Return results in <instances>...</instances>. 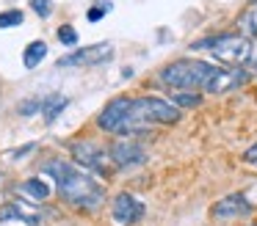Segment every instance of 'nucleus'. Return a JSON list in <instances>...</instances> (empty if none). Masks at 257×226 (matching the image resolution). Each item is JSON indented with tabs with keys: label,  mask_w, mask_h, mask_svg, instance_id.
Wrapping results in <instances>:
<instances>
[{
	"label": "nucleus",
	"mask_w": 257,
	"mask_h": 226,
	"mask_svg": "<svg viewBox=\"0 0 257 226\" xmlns=\"http://www.w3.org/2000/svg\"><path fill=\"white\" fill-rule=\"evenodd\" d=\"M246 80H249L246 69H240V66H227V69H216V75L210 77V83H207L205 88L210 94H224V91H232V88H240Z\"/></svg>",
	"instance_id": "nucleus-10"
},
{
	"label": "nucleus",
	"mask_w": 257,
	"mask_h": 226,
	"mask_svg": "<svg viewBox=\"0 0 257 226\" xmlns=\"http://www.w3.org/2000/svg\"><path fill=\"white\" fill-rule=\"evenodd\" d=\"M31 9H34L42 20H47V17L53 14V3H50V0H31Z\"/></svg>",
	"instance_id": "nucleus-20"
},
{
	"label": "nucleus",
	"mask_w": 257,
	"mask_h": 226,
	"mask_svg": "<svg viewBox=\"0 0 257 226\" xmlns=\"http://www.w3.org/2000/svg\"><path fill=\"white\" fill-rule=\"evenodd\" d=\"M180 110L177 105L166 102L161 97H139L133 99V110H130V121L124 135H136V132H147L150 124H177Z\"/></svg>",
	"instance_id": "nucleus-2"
},
{
	"label": "nucleus",
	"mask_w": 257,
	"mask_h": 226,
	"mask_svg": "<svg viewBox=\"0 0 257 226\" xmlns=\"http://www.w3.org/2000/svg\"><path fill=\"white\" fill-rule=\"evenodd\" d=\"M105 11H111V3H108V0H102V3H97V6H91L89 9V22H100L102 17H105Z\"/></svg>",
	"instance_id": "nucleus-19"
},
{
	"label": "nucleus",
	"mask_w": 257,
	"mask_h": 226,
	"mask_svg": "<svg viewBox=\"0 0 257 226\" xmlns=\"http://www.w3.org/2000/svg\"><path fill=\"white\" fill-rule=\"evenodd\" d=\"M113 58V47L111 44H91V47H80L75 50V53L64 55L61 61H58V66L61 69H75V66H100L105 64V61Z\"/></svg>",
	"instance_id": "nucleus-7"
},
{
	"label": "nucleus",
	"mask_w": 257,
	"mask_h": 226,
	"mask_svg": "<svg viewBox=\"0 0 257 226\" xmlns=\"http://www.w3.org/2000/svg\"><path fill=\"white\" fill-rule=\"evenodd\" d=\"M172 99H174V105H177V108H196V105L202 102L199 94H191V91H174Z\"/></svg>",
	"instance_id": "nucleus-16"
},
{
	"label": "nucleus",
	"mask_w": 257,
	"mask_h": 226,
	"mask_svg": "<svg viewBox=\"0 0 257 226\" xmlns=\"http://www.w3.org/2000/svg\"><path fill=\"white\" fill-rule=\"evenodd\" d=\"M249 212H251V204L246 201L240 193L218 198V201L210 207V218L213 220H235V218H243V215H249Z\"/></svg>",
	"instance_id": "nucleus-9"
},
{
	"label": "nucleus",
	"mask_w": 257,
	"mask_h": 226,
	"mask_svg": "<svg viewBox=\"0 0 257 226\" xmlns=\"http://www.w3.org/2000/svg\"><path fill=\"white\" fill-rule=\"evenodd\" d=\"M243 160L246 163H257V143H251V146L243 152Z\"/></svg>",
	"instance_id": "nucleus-22"
},
{
	"label": "nucleus",
	"mask_w": 257,
	"mask_h": 226,
	"mask_svg": "<svg viewBox=\"0 0 257 226\" xmlns=\"http://www.w3.org/2000/svg\"><path fill=\"white\" fill-rule=\"evenodd\" d=\"M23 190L28 193V196H34L36 201H45V198L50 196V187H47L42 179H28V182L23 185Z\"/></svg>",
	"instance_id": "nucleus-15"
},
{
	"label": "nucleus",
	"mask_w": 257,
	"mask_h": 226,
	"mask_svg": "<svg viewBox=\"0 0 257 226\" xmlns=\"http://www.w3.org/2000/svg\"><path fill=\"white\" fill-rule=\"evenodd\" d=\"M111 212H113V220L122 226H133L144 218V204L133 196V193H119L111 204Z\"/></svg>",
	"instance_id": "nucleus-8"
},
{
	"label": "nucleus",
	"mask_w": 257,
	"mask_h": 226,
	"mask_svg": "<svg viewBox=\"0 0 257 226\" xmlns=\"http://www.w3.org/2000/svg\"><path fill=\"white\" fill-rule=\"evenodd\" d=\"M251 66H254V72H257V53L251 55Z\"/></svg>",
	"instance_id": "nucleus-23"
},
{
	"label": "nucleus",
	"mask_w": 257,
	"mask_h": 226,
	"mask_svg": "<svg viewBox=\"0 0 257 226\" xmlns=\"http://www.w3.org/2000/svg\"><path fill=\"white\" fill-rule=\"evenodd\" d=\"M58 39H61V44H78V31H75L72 25H61L58 28Z\"/></svg>",
	"instance_id": "nucleus-18"
},
{
	"label": "nucleus",
	"mask_w": 257,
	"mask_h": 226,
	"mask_svg": "<svg viewBox=\"0 0 257 226\" xmlns=\"http://www.w3.org/2000/svg\"><path fill=\"white\" fill-rule=\"evenodd\" d=\"M45 174L53 176L61 198H67L69 204H75V207L100 209L102 201H105V187H102L100 182H94L89 174L78 171L72 163H67V160H58V157L50 160V163L45 165Z\"/></svg>",
	"instance_id": "nucleus-1"
},
{
	"label": "nucleus",
	"mask_w": 257,
	"mask_h": 226,
	"mask_svg": "<svg viewBox=\"0 0 257 226\" xmlns=\"http://www.w3.org/2000/svg\"><path fill=\"white\" fill-rule=\"evenodd\" d=\"M130 110H133V99H130V97H116V99H111V102L100 110L97 124H100V130H105V132L124 135L127 121H130Z\"/></svg>",
	"instance_id": "nucleus-6"
},
{
	"label": "nucleus",
	"mask_w": 257,
	"mask_h": 226,
	"mask_svg": "<svg viewBox=\"0 0 257 226\" xmlns=\"http://www.w3.org/2000/svg\"><path fill=\"white\" fill-rule=\"evenodd\" d=\"M191 47L194 50H210L218 61L232 64V66L251 61V39L249 36L227 33V36H216V39H199V42H194Z\"/></svg>",
	"instance_id": "nucleus-4"
},
{
	"label": "nucleus",
	"mask_w": 257,
	"mask_h": 226,
	"mask_svg": "<svg viewBox=\"0 0 257 226\" xmlns=\"http://www.w3.org/2000/svg\"><path fill=\"white\" fill-rule=\"evenodd\" d=\"M251 226H257V223H251Z\"/></svg>",
	"instance_id": "nucleus-24"
},
{
	"label": "nucleus",
	"mask_w": 257,
	"mask_h": 226,
	"mask_svg": "<svg viewBox=\"0 0 257 226\" xmlns=\"http://www.w3.org/2000/svg\"><path fill=\"white\" fill-rule=\"evenodd\" d=\"M45 55H47V47H45V42H31L28 47H25V53H23V64H25V69H36V66L45 61Z\"/></svg>",
	"instance_id": "nucleus-12"
},
{
	"label": "nucleus",
	"mask_w": 257,
	"mask_h": 226,
	"mask_svg": "<svg viewBox=\"0 0 257 226\" xmlns=\"http://www.w3.org/2000/svg\"><path fill=\"white\" fill-rule=\"evenodd\" d=\"M36 108H42V102H36V99H28V102L20 105V113H23V116H31Z\"/></svg>",
	"instance_id": "nucleus-21"
},
{
	"label": "nucleus",
	"mask_w": 257,
	"mask_h": 226,
	"mask_svg": "<svg viewBox=\"0 0 257 226\" xmlns=\"http://www.w3.org/2000/svg\"><path fill=\"white\" fill-rule=\"evenodd\" d=\"M25 22V14L20 9H12V11H0V28H17Z\"/></svg>",
	"instance_id": "nucleus-17"
},
{
	"label": "nucleus",
	"mask_w": 257,
	"mask_h": 226,
	"mask_svg": "<svg viewBox=\"0 0 257 226\" xmlns=\"http://www.w3.org/2000/svg\"><path fill=\"white\" fill-rule=\"evenodd\" d=\"M69 152H72L75 163L86 165L89 171H94V174L100 176H111L113 174V157L111 152H102L100 146H94L91 141H72L69 143Z\"/></svg>",
	"instance_id": "nucleus-5"
},
{
	"label": "nucleus",
	"mask_w": 257,
	"mask_h": 226,
	"mask_svg": "<svg viewBox=\"0 0 257 226\" xmlns=\"http://www.w3.org/2000/svg\"><path fill=\"white\" fill-rule=\"evenodd\" d=\"M111 157H113V163H116V165L130 168V165L144 163L147 154H144V149H141L139 143H133V141H119V143H113V146H111Z\"/></svg>",
	"instance_id": "nucleus-11"
},
{
	"label": "nucleus",
	"mask_w": 257,
	"mask_h": 226,
	"mask_svg": "<svg viewBox=\"0 0 257 226\" xmlns=\"http://www.w3.org/2000/svg\"><path fill=\"white\" fill-rule=\"evenodd\" d=\"M64 108H67V99H64L61 94H53V97H47L45 102H42V113H45V121H56V116L61 113Z\"/></svg>",
	"instance_id": "nucleus-13"
},
{
	"label": "nucleus",
	"mask_w": 257,
	"mask_h": 226,
	"mask_svg": "<svg viewBox=\"0 0 257 226\" xmlns=\"http://www.w3.org/2000/svg\"><path fill=\"white\" fill-rule=\"evenodd\" d=\"M216 69L218 66H210L205 61H174L161 72V80L174 91H191V88H205Z\"/></svg>",
	"instance_id": "nucleus-3"
},
{
	"label": "nucleus",
	"mask_w": 257,
	"mask_h": 226,
	"mask_svg": "<svg viewBox=\"0 0 257 226\" xmlns=\"http://www.w3.org/2000/svg\"><path fill=\"white\" fill-rule=\"evenodd\" d=\"M240 28H243V33L249 39H257V3L251 6L249 11H243V17H240Z\"/></svg>",
	"instance_id": "nucleus-14"
}]
</instances>
